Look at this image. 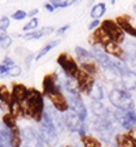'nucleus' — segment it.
I'll use <instances>...</instances> for the list:
<instances>
[{
  "instance_id": "obj_1",
  "label": "nucleus",
  "mask_w": 136,
  "mask_h": 147,
  "mask_svg": "<svg viewBox=\"0 0 136 147\" xmlns=\"http://www.w3.org/2000/svg\"><path fill=\"white\" fill-rule=\"evenodd\" d=\"M44 93L34 87H29V94L26 101L23 102L25 119H32L36 123H41L45 115V102Z\"/></svg>"
},
{
  "instance_id": "obj_2",
  "label": "nucleus",
  "mask_w": 136,
  "mask_h": 147,
  "mask_svg": "<svg viewBox=\"0 0 136 147\" xmlns=\"http://www.w3.org/2000/svg\"><path fill=\"white\" fill-rule=\"evenodd\" d=\"M109 101L116 109H124V110L135 109L133 100H132L129 91L125 89H117V87H114L113 90H110Z\"/></svg>"
},
{
  "instance_id": "obj_3",
  "label": "nucleus",
  "mask_w": 136,
  "mask_h": 147,
  "mask_svg": "<svg viewBox=\"0 0 136 147\" xmlns=\"http://www.w3.org/2000/svg\"><path fill=\"white\" fill-rule=\"evenodd\" d=\"M41 128H40V136H41L42 142L48 143V144H53V143L57 142V131H56V125L53 124L52 119L49 117L46 112L44 115V119L40 123Z\"/></svg>"
},
{
  "instance_id": "obj_4",
  "label": "nucleus",
  "mask_w": 136,
  "mask_h": 147,
  "mask_svg": "<svg viewBox=\"0 0 136 147\" xmlns=\"http://www.w3.org/2000/svg\"><path fill=\"white\" fill-rule=\"evenodd\" d=\"M56 61H57V64L61 67V69H63V72L65 74L67 78H76V75H78L80 67H79V63L69 55V53L61 52L57 56Z\"/></svg>"
},
{
  "instance_id": "obj_5",
  "label": "nucleus",
  "mask_w": 136,
  "mask_h": 147,
  "mask_svg": "<svg viewBox=\"0 0 136 147\" xmlns=\"http://www.w3.org/2000/svg\"><path fill=\"white\" fill-rule=\"evenodd\" d=\"M101 26L104 27L106 33L109 34L112 41L117 42V44H123L125 42V33L120 27V25L113 19H105L104 22H101Z\"/></svg>"
},
{
  "instance_id": "obj_6",
  "label": "nucleus",
  "mask_w": 136,
  "mask_h": 147,
  "mask_svg": "<svg viewBox=\"0 0 136 147\" xmlns=\"http://www.w3.org/2000/svg\"><path fill=\"white\" fill-rule=\"evenodd\" d=\"M45 97L50 101V104H52L53 108L56 110H59L60 113H65V112H68V110L71 109V108H69V101H68V98L64 95V93L61 91L60 87H57L56 90H53L52 93H49V94L45 95Z\"/></svg>"
},
{
  "instance_id": "obj_7",
  "label": "nucleus",
  "mask_w": 136,
  "mask_h": 147,
  "mask_svg": "<svg viewBox=\"0 0 136 147\" xmlns=\"http://www.w3.org/2000/svg\"><path fill=\"white\" fill-rule=\"evenodd\" d=\"M75 79H76V82H78L80 94H87L89 95L90 90L93 89V86H94V83H95V76L94 75H91V74H89L87 71H84L83 68H80Z\"/></svg>"
},
{
  "instance_id": "obj_8",
  "label": "nucleus",
  "mask_w": 136,
  "mask_h": 147,
  "mask_svg": "<svg viewBox=\"0 0 136 147\" xmlns=\"http://www.w3.org/2000/svg\"><path fill=\"white\" fill-rule=\"evenodd\" d=\"M109 41H112V40H110L109 34L106 33V30L102 26L93 30V33L89 37V44L91 47H104Z\"/></svg>"
},
{
  "instance_id": "obj_9",
  "label": "nucleus",
  "mask_w": 136,
  "mask_h": 147,
  "mask_svg": "<svg viewBox=\"0 0 136 147\" xmlns=\"http://www.w3.org/2000/svg\"><path fill=\"white\" fill-rule=\"evenodd\" d=\"M68 101H69V108L71 110H73L75 113H78L82 120L87 119V108L84 105L83 100L80 98V94H69L68 95Z\"/></svg>"
},
{
  "instance_id": "obj_10",
  "label": "nucleus",
  "mask_w": 136,
  "mask_h": 147,
  "mask_svg": "<svg viewBox=\"0 0 136 147\" xmlns=\"http://www.w3.org/2000/svg\"><path fill=\"white\" fill-rule=\"evenodd\" d=\"M64 120V125L69 128L71 131H80V129H83L82 127H83V120H82V117L78 115V113H75L73 110H68L65 112V116L63 117Z\"/></svg>"
},
{
  "instance_id": "obj_11",
  "label": "nucleus",
  "mask_w": 136,
  "mask_h": 147,
  "mask_svg": "<svg viewBox=\"0 0 136 147\" xmlns=\"http://www.w3.org/2000/svg\"><path fill=\"white\" fill-rule=\"evenodd\" d=\"M22 135H23V139L26 142L25 147H40L44 143L40 134H37L32 127H25L22 129Z\"/></svg>"
},
{
  "instance_id": "obj_12",
  "label": "nucleus",
  "mask_w": 136,
  "mask_h": 147,
  "mask_svg": "<svg viewBox=\"0 0 136 147\" xmlns=\"http://www.w3.org/2000/svg\"><path fill=\"white\" fill-rule=\"evenodd\" d=\"M104 51L109 56H113L114 59H118V60H125V57H127V53H125V51H124V48L121 47V44H117V42H114V41H109L106 45H104Z\"/></svg>"
},
{
  "instance_id": "obj_13",
  "label": "nucleus",
  "mask_w": 136,
  "mask_h": 147,
  "mask_svg": "<svg viewBox=\"0 0 136 147\" xmlns=\"http://www.w3.org/2000/svg\"><path fill=\"white\" fill-rule=\"evenodd\" d=\"M57 87H60L59 86V76L55 72L46 74L42 79V93H44V95H48Z\"/></svg>"
},
{
  "instance_id": "obj_14",
  "label": "nucleus",
  "mask_w": 136,
  "mask_h": 147,
  "mask_svg": "<svg viewBox=\"0 0 136 147\" xmlns=\"http://www.w3.org/2000/svg\"><path fill=\"white\" fill-rule=\"evenodd\" d=\"M91 55H93V57L98 61V64H100L102 68H104V67H109V65L113 64V59L105 52L102 47H93Z\"/></svg>"
},
{
  "instance_id": "obj_15",
  "label": "nucleus",
  "mask_w": 136,
  "mask_h": 147,
  "mask_svg": "<svg viewBox=\"0 0 136 147\" xmlns=\"http://www.w3.org/2000/svg\"><path fill=\"white\" fill-rule=\"evenodd\" d=\"M116 22L120 25V27L124 30L125 34L136 38V26L132 25V18L131 16L127 15V14H124V15H118L117 18H116Z\"/></svg>"
},
{
  "instance_id": "obj_16",
  "label": "nucleus",
  "mask_w": 136,
  "mask_h": 147,
  "mask_svg": "<svg viewBox=\"0 0 136 147\" xmlns=\"http://www.w3.org/2000/svg\"><path fill=\"white\" fill-rule=\"evenodd\" d=\"M11 94H12V100L23 104L27 98V94H29V87L23 83H16V82H14V83H12V89H11Z\"/></svg>"
},
{
  "instance_id": "obj_17",
  "label": "nucleus",
  "mask_w": 136,
  "mask_h": 147,
  "mask_svg": "<svg viewBox=\"0 0 136 147\" xmlns=\"http://www.w3.org/2000/svg\"><path fill=\"white\" fill-rule=\"evenodd\" d=\"M80 63V68H83L84 71H87L89 74H91V75H94V76H97L98 74H100V64H98V61L95 60L93 56L89 59H86V60H82V61H79Z\"/></svg>"
},
{
  "instance_id": "obj_18",
  "label": "nucleus",
  "mask_w": 136,
  "mask_h": 147,
  "mask_svg": "<svg viewBox=\"0 0 136 147\" xmlns=\"http://www.w3.org/2000/svg\"><path fill=\"white\" fill-rule=\"evenodd\" d=\"M55 32V27L52 26H46V27H42L41 30H34V32H30V33H25L23 37L25 40H38V38H41L44 36H49V34H52Z\"/></svg>"
},
{
  "instance_id": "obj_19",
  "label": "nucleus",
  "mask_w": 136,
  "mask_h": 147,
  "mask_svg": "<svg viewBox=\"0 0 136 147\" xmlns=\"http://www.w3.org/2000/svg\"><path fill=\"white\" fill-rule=\"evenodd\" d=\"M116 147H136V140H133L128 134H117L114 136Z\"/></svg>"
},
{
  "instance_id": "obj_20",
  "label": "nucleus",
  "mask_w": 136,
  "mask_h": 147,
  "mask_svg": "<svg viewBox=\"0 0 136 147\" xmlns=\"http://www.w3.org/2000/svg\"><path fill=\"white\" fill-rule=\"evenodd\" d=\"M123 87L128 91H132V90L136 89V74L135 72H128L123 74Z\"/></svg>"
},
{
  "instance_id": "obj_21",
  "label": "nucleus",
  "mask_w": 136,
  "mask_h": 147,
  "mask_svg": "<svg viewBox=\"0 0 136 147\" xmlns=\"http://www.w3.org/2000/svg\"><path fill=\"white\" fill-rule=\"evenodd\" d=\"M22 143H23V135L21 129L18 127L10 129V147H22Z\"/></svg>"
},
{
  "instance_id": "obj_22",
  "label": "nucleus",
  "mask_w": 136,
  "mask_h": 147,
  "mask_svg": "<svg viewBox=\"0 0 136 147\" xmlns=\"http://www.w3.org/2000/svg\"><path fill=\"white\" fill-rule=\"evenodd\" d=\"M89 97L91 98V101H102L105 98V87L101 83L95 82L93 89L90 90Z\"/></svg>"
},
{
  "instance_id": "obj_23",
  "label": "nucleus",
  "mask_w": 136,
  "mask_h": 147,
  "mask_svg": "<svg viewBox=\"0 0 136 147\" xmlns=\"http://www.w3.org/2000/svg\"><path fill=\"white\" fill-rule=\"evenodd\" d=\"M90 109H91V112H93V115L95 117H105L108 115V109L102 104V101H91Z\"/></svg>"
},
{
  "instance_id": "obj_24",
  "label": "nucleus",
  "mask_w": 136,
  "mask_h": 147,
  "mask_svg": "<svg viewBox=\"0 0 136 147\" xmlns=\"http://www.w3.org/2000/svg\"><path fill=\"white\" fill-rule=\"evenodd\" d=\"M80 142H82L83 147H104L100 139H97L93 135H87V134L80 135Z\"/></svg>"
},
{
  "instance_id": "obj_25",
  "label": "nucleus",
  "mask_w": 136,
  "mask_h": 147,
  "mask_svg": "<svg viewBox=\"0 0 136 147\" xmlns=\"http://www.w3.org/2000/svg\"><path fill=\"white\" fill-rule=\"evenodd\" d=\"M8 112H10L11 115H14L16 119H19V117H23L25 119V110H23V104L21 102H18V101L12 100V102L8 106Z\"/></svg>"
},
{
  "instance_id": "obj_26",
  "label": "nucleus",
  "mask_w": 136,
  "mask_h": 147,
  "mask_svg": "<svg viewBox=\"0 0 136 147\" xmlns=\"http://www.w3.org/2000/svg\"><path fill=\"white\" fill-rule=\"evenodd\" d=\"M105 12H106V4L105 3H97L91 7L90 16H91V19H100L105 15Z\"/></svg>"
},
{
  "instance_id": "obj_27",
  "label": "nucleus",
  "mask_w": 136,
  "mask_h": 147,
  "mask_svg": "<svg viewBox=\"0 0 136 147\" xmlns=\"http://www.w3.org/2000/svg\"><path fill=\"white\" fill-rule=\"evenodd\" d=\"M12 102V94L5 84H0V104H4L7 108Z\"/></svg>"
},
{
  "instance_id": "obj_28",
  "label": "nucleus",
  "mask_w": 136,
  "mask_h": 147,
  "mask_svg": "<svg viewBox=\"0 0 136 147\" xmlns=\"http://www.w3.org/2000/svg\"><path fill=\"white\" fill-rule=\"evenodd\" d=\"M60 42H61L60 40H53V41H49L46 45H44V47L40 49V52L36 55V60H40V59H42L44 56H45V55H48V53L50 52L53 48H56L57 45H60Z\"/></svg>"
},
{
  "instance_id": "obj_29",
  "label": "nucleus",
  "mask_w": 136,
  "mask_h": 147,
  "mask_svg": "<svg viewBox=\"0 0 136 147\" xmlns=\"http://www.w3.org/2000/svg\"><path fill=\"white\" fill-rule=\"evenodd\" d=\"M1 121H3V124L5 125L7 129H12V128H15L16 125V117L14 115H11L10 112H5L4 115L1 116Z\"/></svg>"
},
{
  "instance_id": "obj_30",
  "label": "nucleus",
  "mask_w": 136,
  "mask_h": 147,
  "mask_svg": "<svg viewBox=\"0 0 136 147\" xmlns=\"http://www.w3.org/2000/svg\"><path fill=\"white\" fill-rule=\"evenodd\" d=\"M37 27H38V18H30L26 25L22 27V30L25 33H30V32L37 30Z\"/></svg>"
},
{
  "instance_id": "obj_31",
  "label": "nucleus",
  "mask_w": 136,
  "mask_h": 147,
  "mask_svg": "<svg viewBox=\"0 0 136 147\" xmlns=\"http://www.w3.org/2000/svg\"><path fill=\"white\" fill-rule=\"evenodd\" d=\"M75 53H76V56H78L79 61L86 60V59H89V57H91V56H93V55H91V52H89L87 49H84V48H82V47H76V48H75Z\"/></svg>"
},
{
  "instance_id": "obj_32",
  "label": "nucleus",
  "mask_w": 136,
  "mask_h": 147,
  "mask_svg": "<svg viewBox=\"0 0 136 147\" xmlns=\"http://www.w3.org/2000/svg\"><path fill=\"white\" fill-rule=\"evenodd\" d=\"M11 45H12V38H11L8 34L1 33V34H0V48H3V49H8Z\"/></svg>"
},
{
  "instance_id": "obj_33",
  "label": "nucleus",
  "mask_w": 136,
  "mask_h": 147,
  "mask_svg": "<svg viewBox=\"0 0 136 147\" xmlns=\"http://www.w3.org/2000/svg\"><path fill=\"white\" fill-rule=\"evenodd\" d=\"M79 0H57V1H53L52 4L56 7V8H67L69 5L76 4Z\"/></svg>"
},
{
  "instance_id": "obj_34",
  "label": "nucleus",
  "mask_w": 136,
  "mask_h": 147,
  "mask_svg": "<svg viewBox=\"0 0 136 147\" xmlns=\"http://www.w3.org/2000/svg\"><path fill=\"white\" fill-rule=\"evenodd\" d=\"M11 25V19L7 15H1L0 16V34L5 33L8 30V27Z\"/></svg>"
},
{
  "instance_id": "obj_35",
  "label": "nucleus",
  "mask_w": 136,
  "mask_h": 147,
  "mask_svg": "<svg viewBox=\"0 0 136 147\" xmlns=\"http://www.w3.org/2000/svg\"><path fill=\"white\" fill-rule=\"evenodd\" d=\"M124 63L127 64V68L128 71L136 74V56H127Z\"/></svg>"
},
{
  "instance_id": "obj_36",
  "label": "nucleus",
  "mask_w": 136,
  "mask_h": 147,
  "mask_svg": "<svg viewBox=\"0 0 136 147\" xmlns=\"http://www.w3.org/2000/svg\"><path fill=\"white\" fill-rule=\"evenodd\" d=\"M7 75H8V76H21V75H22V67H21V65H18V64L12 65V67H10V68H8Z\"/></svg>"
},
{
  "instance_id": "obj_37",
  "label": "nucleus",
  "mask_w": 136,
  "mask_h": 147,
  "mask_svg": "<svg viewBox=\"0 0 136 147\" xmlns=\"http://www.w3.org/2000/svg\"><path fill=\"white\" fill-rule=\"evenodd\" d=\"M125 51L127 56H136V44L135 42H125Z\"/></svg>"
},
{
  "instance_id": "obj_38",
  "label": "nucleus",
  "mask_w": 136,
  "mask_h": 147,
  "mask_svg": "<svg viewBox=\"0 0 136 147\" xmlns=\"http://www.w3.org/2000/svg\"><path fill=\"white\" fill-rule=\"evenodd\" d=\"M27 16V12L23 10H16L14 14H12V19H15V21H23V19H26Z\"/></svg>"
},
{
  "instance_id": "obj_39",
  "label": "nucleus",
  "mask_w": 136,
  "mask_h": 147,
  "mask_svg": "<svg viewBox=\"0 0 136 147\" xmlns=\"http://www.w3.org/2000/svg\"><path fill=\"white\" fill-rule=\"evenodd\" d=\"M100 26H101V21H100V19H93V21H91V22L89 23L87 29L93 32V30H95V29H98Z\"/></svg>"
},
{
  "instance_id": "obj_40",
  "label": "nucleus",
  "mask_w": 136,
  "mask_h": 147,
  "mask_svg": "<svg viewBox=\"0 0 136 147\" xmlns=\"http://www.w3.org/2000/svg\"><path fill=\"white\" fill-rule=\"evenodd\" d=\"M1 64H4L5 67H8V68H10V67H12V65H15V61H14V60H12L11 57H8V56H5V57L3 59V61H1Z\"/></svg>"
},
{
  "instance_id": "obj_41",
  "label": "nucleus",
  "mask_w": 136,
  "mask_h": 147,
  "mask_svg": "<svg viewBox=\"0 0 136 147\" xmlns=\"http://www.w3.org/2000/svg\"><path fill=\"white\" fill-rule=\"evenodd\" d=\"M69 27H71L69 25H64V26L59 27L57 30H56V34H57V36H63V34H65V32H67Z\"/></svg>"
},
{
  "instance_id": "obj_42",
  "label": "nucleus",
  "mask_w": 136,
  "mask_h": 147,
  "mask_svg": "<svg viewBox=\"0 0 136 147\" xmlns=\"http://www.w3.org/2000/svg\"><path fill=\"white\" fill-rule=\"evenodd\" d=\"M127 134H128V135H129V136H131L133 140H136V127H132V128H129Z\"/></svg>"
},
{
  "instance_id": "obj_43",
  "label": "nucleus",
  "mask_w": 136,
  "mask_h": 147,
  "mask_svg": "<svg viewBox=\"0 0 136 147\" xmlns=\"http://www.w3.org/2000/svg\"><path fill=\"white\" fill-rule=\"evenodd\" d=\"M7 71H8V67H5L4 64L0 63V76H4V75H7Z\"/></svg>"
},
{
  "instance_id": "obj_44",
  "label": "nucleus",
  "mask_w": 136,
  "mask_h": 147,
  "mask_svg": "<svg viewBox=\"0 0 136 147\" xmlns=\"http://www.w3.org/2000/svg\"><path fill=\"white\" fill-rule=\"evenodd\" d=\"M44 7H45V10L49 11V12H53V11L56 10V7H55L52 3H45V5H44Z\"/></svg>"
},
{
  "instance_id": "obj_45",
  "label": "nucleus",
  "mask_w": 136,
  "mask_h": 147,
  "mask_svg": "<svg viewBox=\"0 0 136 147\" xmlns=\"http://www.w3.org/2000/svg\"><path fill=\"white\" fill-rule=\"evenodd\" d=\"M37 14H38V8H33V10L27 11V16H30V18H36Z\"/></svg>"
},
{
  "instance_id": "obj_46",
  "label": "nucleus",
  "mask_w": 136,
  "mask_h": 147,
  "mask_svg": "<svg viewBox=\"0 0 136 147\" xmlns=\"http://www.w3.org/2000/svg\"><path fill=\"white\" fill-rule=\"evenodd\" d=\"M110 4L114 5V4H116V0H110Z\"/></svg>"
},
{
  "instance_id": "obj_47",
  "label": "nucleus",
  "mask_w": 136,
  "mask_h": 147,
  "mask_svg": "<svg viewBox=\"0 0 136 147\" xmlns=\"http://www.w3.org/2000/svg\"><path fill=\"white\" fill-rule=\"evenodd\" d=\"M53 1H57V0H49V3H53Z\"/></svg>"
},
{
  "instance_id": "obj_48",
  "label": "nucleus",
  "mask_w": 136,
  "mask_h": 147,
  "mask_svg": "<svg viewBox=\"0 0 136 147\" xmlns=\"http://www.w3.org/2000/svg\"><path fill=\"white\" fill-rule=\"evenodd\" d=\"M64 147H73V146H64Z\"/></svg>"
},
{
  "instance_id": "obj_49",
  "label": "nucleus",
  "mask_w": 136,
  "mask_h": 147,
  "mask_svg": "<svg viewBox=\"0 0 136 147\" xmlns=\"http://www.w3.org/2000/svg\"><path fill=\"white\" fill-rule=\"evenodd\" d=\"M48 147H52V146H48Z\"/></svg>"
}]
</instances>
